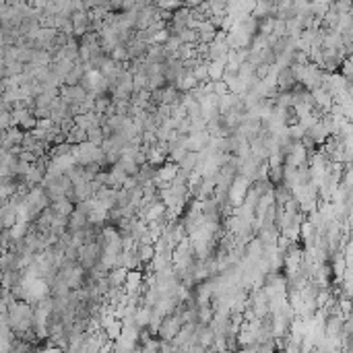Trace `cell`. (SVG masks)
Returning a JSON list of instances; mask_svg holds the SVG:
<instances>
[{
  "mask_svg": "<svg viewBox=\"0 0 353 353\" xmlns=\"http://www.w3.org/2000/svg\"><path fill=\"white\" fill-rule=\"evenodd\" d=\"M203 353H219V351H215V349H205Z\"/></svg>",
  "mask_w": 353,
  "mask_h": 353,
  "instance_id": "5",
  "label": "cell"
},
{
  "mask_svg": "<svg viewBox=\"0 0 353 353\" xmlns=\"http://www.w3.org/2000/svg\"><path fill=\"white\" fill-rule=\"evenodd\" d=\"M223 77H225V64H221V62H211V64H209V79H211L213 83H219V81H223Z\"/></svg>",
  "mask_w": 353,
  "mask_h": 353,
  "instance_id": "2",
  "label": "cell"
},
{
  "mask_svg": "<svg viewBox=\"0 0 353 353\" xmlns=\"http://www.w3.org/2000/svg\"><path fill=\"white\" fill-rule=\"evenodd\" d=\"M87 132H89V143H91V145H95V147H102V145H104L106 134H104L102 128H91V130H87Z\"/></svg>",
  "mask_w": 353,
  "mask_h": 353,
  "instance_id": "3",
  "label": "cell"
},
{
  "mask_svg": "<svg viewBox=\"0 0 353 353\" xmlns=\"http://www.w3.org/2000/svg\"><path fill=\"white\" fill-rule=\"evenodd\" d=\"M186 322H184V318H182V314L180 312H176V314H172V316H168V318H163V322H161V328H159V339L163 341V343H172L176 337H178V333L182 331V326H184Z\"/></svg>",
  "mask_w": 353,
  "mask_h": 353,
  "instance_id": "1",
  "label": "cell"
},
{
  "mask_svg": "<svg viewBox=\"0 0 353 353\" xmlns=\"http://www.w3.org/2000/svg\"><path fill=\"white\" fill-rule=\"evenodd\" d=\"M180 39H182V43H198V31H194V29H184L180 35H178Z\"/></svg>",
  "mask_w": 353,
  "mask_h": 353,
  "instance_id": "4",
  "label": "cell"
}]
</instances>
